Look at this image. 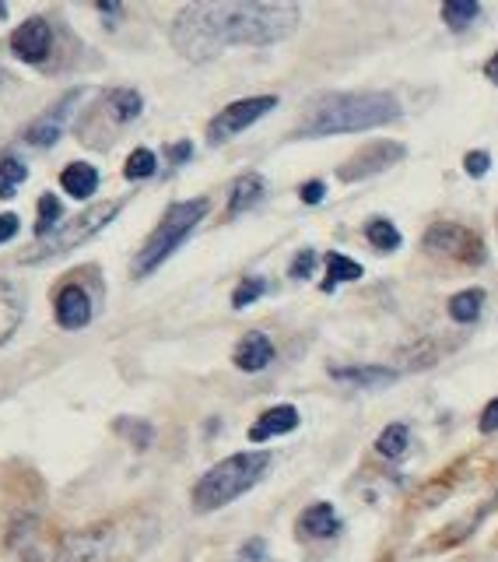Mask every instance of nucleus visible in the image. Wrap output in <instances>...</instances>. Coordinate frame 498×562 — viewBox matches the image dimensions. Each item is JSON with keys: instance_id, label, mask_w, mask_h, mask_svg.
<instances>
[{"instance_id": "obj_1", "label": "nucleus", "mask_w": 498, "mask_h": 562, "mask_svg": "<svg viewBox=\"0 0 498 562\" xmlns=\"http://www.w3.org/2000/svg\"><path fill=\"white\" fill-rule=\"evenodd\" d=\"M302 22L288 0H197L172 18V46L190 64H207L228 46H271L288 39Z\"/></svg>"}, {"instance_id": "obj_2", "label": "nucleus", "mask_w": 498, "mask_h": 562, "mask_svg": "<svg viewBox=\"0 0 498 562\" xmlns=\"http://www.w3.org/2000/svg\"><path fill=\"white\" fill-rule=\"evenodd\" d=\"M404 116L397 95L390 92H330L306 106L295 134L299 137H330V134H358L397 123Z\"/></svg>"}, {"instance_id": "obj_3", "label": "nucleus", "mask_w": 498, "mask_h": 562, "mask_svg": "<svg viewBox=\"0 0 498 562\" xmlns=\"http://www.w3.org/2000/svg\"><path fill=\"white\" fill-rule=\"evenodd\" d=\"M267 468H271V454L267 450H242L225 461H218L214 468H207L200 475V482L193 485V510L197 513H214L221 506L235 503L239 496H246L253 485L264 482Z\"/></svg>"}, {"instance_id": "obj_4", "label": "nucleus", "mask_w": 498, "mask_h": 562, "mask_svg": "<svg viewBox=\"0 0 498 562\" xmlns=\"http://www.w3.org/2000/svg\"><path fill=\"white\" fill-rule=\"evenodd\" d=\"M207 211H211V201H207V197H193V201L172 204V208L162 215V222H158V229L151 232V236L144 239L141 250H137V257H134L137 278H148L151 271H158V267L183 246V239L204 222Z\"/></svg>"}, {"instance_id": "obj_5", "label": "nucleus", "mask_w": 498, "mask_h": 562, "mask_svg": "<svg viewBox=\"0 0 498 562\" xmlns=\"http://www.w3.org/2000/svg\"><path fill=\"white\" fill-rule=\"evenodd\" d=\"M116 215H120V204L116 201L92 204V208L81 211V215L60 222L46 239H39V243L32 246V253H22V264H46V260H57V257H64V253L78 250L81 243H88L92 236H99V232L106 229Z\"/></svg>"}, {"instance_id": "obj_6", "label": "nucleus", "mask_w": 498, "mask_h": 562, "mask_svg": "<svg viewBox=\"0 0 498 562\" xmlns=\"http://www.w3.org/2000/svg\"><path fill=\"white\" fill-rule=\"evenodd\" d=\"M271 109H278V95H253V99H239L225 106L211 123H207V141L211 145H225L242 130H249L257 120H264Z\"/></svg>"}, {"instance_id": "obj_7", "label": "nucleus", "mask_w": 498, "mask_h": 562, "mask_svg": "<svg viewBox=\"0 0 498 562\" xmlns=\"http://www.w3.org/2000/svg\"><path fill=\"white\" fill-rule=\"evenodd\" d=\"M425 250L439 253V257L460 260V264H481L484 260V243L474 229L460 222H435L425 232Z\"/></svg>"}, {"instance_id": "obj_8", "label": "nucleus", "mask_w": 498, "mask_h": 562, "mask_svg": "<svg viewBox=\"0 0 498 562\" xmlns=\"http://www.w3.org/2000/svg\"><path fill=\"white\" fill-rule=\"evenodd\" d=\"M404 159H407V148L400 145V141H372V145L358 148V152L337 169V180L362 183V180H369V176L386 173V169L397 166V162H404Z\"/></svg>"}, {"instance_id": "obj_9", "label": "nucleus", "mask_w": 498, "mask_h": 562, "mask_svg": "<svg viewBox=\"0 0 498 562\" xmlns=\"http://www.w3.org/2000/svg\"><path fill=\"white\" fill-rule=\"evenodd\" d=\"M116 555V531L106 524L71 531L60 541L57 562H113Z\"/></svg>"}, {"instance_id": "obj_10", "label": "nucleus", "mask_w": 498, "mask_h": 562, "mask_svg": "<svg viewBox=\"0 0 498 562\" xmlns=\"http://www.w3.org/2000/svg\"><path fill=\"white\" fill-rule=\"evenodd\" d=\"M81 95H85V88H74V92H67L64 99L53 102L43 116H36V120L29 123L25 141H29L32 148H53L57 145L60 137H64V127H67V120H71L74 106L81 102Z\"/></svg>"}, {"instance_id": "obj_11", "label": "nucleus", "mask_w": 498, "mask_h": 562, "mask_svg": "<svg viewBox=\"0 0 498 562\" xmlns=\"http://www.w3.org/2000/svg\"><path fill=\"white\" fill-rule=\"evenodd\" d=\"M53 50V29L46 18H29L11 32V53L25 64H43Z\"/></svg>"}, {"instance_id": "obj_12", "label": "nucleus", "mask_w": 498, "mask_h": 562, "mask_svg": "<svg viewBox=\"0 0 498 562\" xmlns=\"http://www.w3.org/2000/svg\"><path fill=\"white\" fill-rule=\"evenodd\" d=\"M53 313H57V324L64 331H81L92 320V296L81 285H64L57 292V310Z\"/></svg>"}, {"instance_id": "obj_13", "label": "nucleus", "mask_w": 498, "mask_h": 562, "mask_svg": "<svg viewBox=\"0 0 498 562\" xmlns=\"http://www.w3.org/2000/svg\"><path fill=\"white\" fill-rule=\"evenodd\" d=\"M299 422H302L299 408H292V404H274V408H267L264 415L249 426V443H267V440H274V436L295 433Z\"/></svg>"}, {"instance_id": "obj_14", "label": "nucleus", "mask_w": 498, "mask_h": 562, "mask_svg": "<svg viewBox=\"0 0 498 562\" xmlns=\"http://www.w3.org/2000/svg\"><path fill=\"white\" fill-rule=\"evenodd\" d=\"M232 362H235V369H242V373H260V369H267L274 362L271 338L260 334V331H249L246 338L235 345Z\"/></svg>"}, {"instance_id": "obj_15", "label": "nucleus", "mask_w": 498, "mask_h": 562, "mask_svg": "<svg viewBox=\"0 0 498 562\" xmlns=\"http://www.w3.org/2000/svg\"><path fill=\"white\" fill-rule=\"evenodd\" d=\"M341 531V517L330 503H313L299 513V538L306 541H327Z\"/></svg>"}, {"instance_id": "obj_16", "label": "nucleus", "mask_w": 498, "mask_h": 562, "mask_svg": "<svg viewBox=\"0 0 498 562\" xmlns=\"http://www.w3.org/2000/svg\"><path fill=\"white\" fill-rule=\"evenodd\" d=\"M25 317V296L15 281L0 278V345H8Z\"/></svg>"}, {"instance_id": "obj_17", "label": "nucleus", "mask_w": 498, "mask_h": 562, "mask_svg": "<svg viewBox=\"0 0 498 562\" xmlns=\"http://www.w3.org/2000/svg\"><path fill=\"white\" fill-rule=\"evenodd\" d=\"M264 194H267L264 176H257V173L239 176V180L232 183V190H228V218H239V215H246L249 208H257V204L264 201Z\"/></svg>"}, {"instance_id": "obj_18", "label": "nucleus", "mask_w": 498, "mask_h": 562, "mask_svg": "<svg viewBox=\"0 0 498 562\" xmlns=\"http://www.w3.org/2000/svg\"><path fill=\"white\" fill-rule=\"evenodd\" d=\"M330 376L341 380V383H355V387H362V390H376V387H383V383L397 380V369H386V366H334L330 369Z\"/></svg>"}, {"instance_id": "obj_19", "label": "nucleus", "mask_w": 498, "mask_h": 562, "mask_svg": "<svg viewBox=\"0 0 498 562\" xmlns=\"http://www.w3.org/2000/svg\"><path fill=\"white\" fill-rule=\"evenodd\" d=\"M102 109H106L109 120L123 127V123H134L137 116H141L144 99H141V92H134V88H113V92H106Z\"/></svg>"}, {"instance_id": "obj_20", "label": "nucleus", "mask_w": 498, "mask_h": 562, "mask_svg": "<svg viewBox=\"0 0 498 562\" xmlns=\"http://www.w3.org/2000/svg\"><path fill=\"white\" fill-rule=\"evenodd\" d=\"M60 183H64V190L74 201H88V197L99 190V173H95V166H88V162H71V166L60 173Z\"/></svg>"}, {"instance_id": "obj_21", "label": "nucleus", "mask_w": 498, "mask_h": 562, "mask_svg": "<svg viewBox=\"0 0 498 562\" xmlns=\"http://www.w3.org/2000/svg\"><path fill=\"white\" fill-rule=\"evenodd\" d=\"M407 447H411V429L404 422H393V426H386L376 436V454L386 457V461H400L407 454Z\"/></svg>"}, {"instance_id": "obj_22", "label": "nucleus", "mask_w": 498, "mask_h": 562, "mask_svg": "<svg viewBox=\"0 0 498 562\" xmlns=\"http://www.w3.org/2000/svg\"><path fill=\"white\" fill-rule=\"evenodd\" d=\"M365 239H369V246H372V250H379V253H393L400 243H404L397 225H393L390 218H379V215L365 222Z\"/></svg>"}, {"instance_id": "obj_23", "label": "nucleus", "mask_w": 498, "mask_h": 562, "mask_svg": "<svg viewBox=\"0 0 498 562\" xmlns=\"http://www.w3.org/2000/svg\"><path fill=\"white\" fill-rule=\"evenodd\" d=\"M362 274L365 271L358 260L344 257V253H327V281H323V292H334L344 281H358Z\"/></svg>"}, {"instance_id": "obj_24", "label": "nucleus", "mask_w": 498, "mask_h": 562, "mask_svg": "<svg viewBox=\"0 0 498 562\" xmlns=\"http://www.w3.org/2000/svg\"><path fill=\"white\" fill-rule=\"evenodd\" d=\"M449 317L456 320V324H474L477 317H481V310H484V292L481 289H463V292H456L453 299H449Z\"/></svg>"}, {"instance_id": "obj_25", "label": "nucleus", "mask_w": 498, "mask_h": 562, "mask_svg": "<svg viewBox=\"0 0 498 562\" xmlns=\"http://www.w3.org/2000/svg\"><path fill=\"white\" fill-rule=\"evenodd\" d=\"M477 15H481V4H474V0H446L442 4V22L449 25V32L470 29Z\"/></svg>"}, {"instance_id": "obj_26", "label": "nucleus", "mask_w": 498, "mask_h": 562, "mask_svg": "<svg viewBox=\"0 0 498 562\" xmlns=\"http://www.w3.org/2000/svg\"><path fill=\"white\" fill-rule=\"evenodd\" d=\"M64 222V208L53 194L39 197V218H36V239H46L57 225Z\"/></svg>"}, {"instance_id": "obj_27", "label": "nucleus", "mask_w": 498, "mask_h": 562, "mask_svg": "<svg viewBox=\"0 0 498 562\" xmlns=\"http://www.w3.org/2000/svg\"><path fill=\"white\" fill-rule=\"evenodd\" d=\"M155 169H158L155 152H151V148H134V152L127 155V166H123V176L137 183V180H148V176H155Z\"/></svg>"}, {"instance_id": "obj_28", "label": "nucleus", "mask_w": 498, "mask_h": 562, "mask_svg": "<svg viewBox=\"0 0 498 562\" xmlns=\"http://www.w3.org/2000/svg\"><path fill=\"white\" fill-rule=\"evenodd\" d=\"M25 176H29V169L22 166L18 159H0V197H15V190L25 183Z\"/></svg>"}, {"instance_id": "obj_29", "label": "nucleus", "mask_w": 498, "mask_h": 562, "mask_svg": "<svg viewBox=\"0 0 498 562\" xmlns=\"http://www.w3.org/2000/svg\"><path fill=\"white\" fill-rule=\"evenodd\" d=\"M264 292H267V281L264 278H242L239 289L232 292V306H235V310H246V306L257 303Z\"/></svg>"}, {"instance_id": "obj_30", "label": "nucleus", "mask_w": 498, "mask_h": 562, "mask_svg": "<svg viewBox=\"0 0 498 562\" xmlns=\"http://www.w3.org/2000/svg\"><path fill=\"white\" fill-rule=\"evenodd\" d=\"M488 166H491L488 152H467V155H463V173L474 176V180H481V176L488 173Z\"/></svg>"}, {"instance_id": "obj_31", "label": "nucleus", "mask_w": 498, "mask_h": 562, "mask_svg": "<svg viewBox=\"0 0 498 562\" xmlns=\"http://www.w3.org/2000/svg\"><path fill=\"white\" fill-rule=\"evenodd\" d=\"M313 267H316V250H299V257L292 260L288 274H292L295 281H302V278H309V274H313Z\"/></svg>"}, {"instance_id": "obj_32", "label": "nucleus", "mask_w": 498, "mask_h": 562, "mask_svg": "<svg viewBox=\"0 0 498 562\" xmlns=\"http://www.w3.org/2000/svg\"><path fill=\"white\" fill-rule=\"evenodd\" d=\"M116 433H127L130 440H134V447H137V450H144V447H148V443H151V426H137V422H134V426H130L127 418H123V422H116Z\"/></svg>"}, {"instance_id": "obj_33", "label": "nucleus", "mask_w": 498, "mask_h": 562, "mask_svg": "<svg viewBox=\"0 0 498 562\" xmlns=\"http://www.w3.org/2000/svg\"><path fill=\"white\" fill-rule=\"evenodd\" d=\"M477 429H481L484 436L498 433V397H495V401H488V404H484L481 418H477Z\"/></svg>"}, {"instance_id": "obj_34", "label": "nucleus", "mask_w": 498, "mask_h": 562, "mask_svg": "<svg viewBox=\"0 0 498 562\" xmlns=\"http://www.w3.org/2000/svg\"><path fill=\"white\" fill-rule=\"evenodd\" d=\"M267 555V541L264 538H249L239 552V562H260Z\"/></svg>"}, {"instance_id": "obj_35", "label": "nucleus", "mask_w": 498, "mask_h": 562, "mask_svg": "<svg viewBox=\"0 0 498 562\" xmlns=\"http://www.w3.org/2000/svg\"><path fill=\"white\" fill-rule=\"evenodd\" d=\"M323 194H327V187H323V180H309V183H302V187H299L302 204H320V201H323Z\"/></svg>"}, {"instance_id": "obj_36", "label": "nucleus", "mask_w": 498, "mask_h": 562, "mask_svg": "<svg viewBox=\"0 0 498 562\" xmlns=\"http://www.w3.org/2000/svg\"><path fill=\"white\" fill-rule=\"evenodd\" d=\"M18 236V215H0V243Z\"/></svg>"}, {"instance_id": "obj_37", "label": "nucleus", "mask_w": 498, "mask_h": 562, "mask_svg": "<svg viewBox=\"0 0 498 562\" xmlns=\"http://www.w3.org/2000/svg\"><path fill=\"white\" fill-rule=\"evenodd\" d=\"M193 155V145L190 141H179V145H169V159H172V166H183L186 159Z\"/></svg>"}, {"instance_id": "obj_38", "label": "nucleus", "mask_w": 498, "mask_h": 562, "mask_svg": "<svg viewBox=\"0 0 498 562\" xmlns=\"http://www.w3.org/2000/svg\"><path fill=\"white\" fill-rule=\"evenodd\" d=\"M484 78L495 81V85H498V53H491L488 64H484Z\"/></svg>"}, {"instance_id": "obj_39", "label": "nucleus", "mask_w": 498, "mask_h": 562, "mask_svg": "<svg viewBox=\"0 0 498 562\" xmlns=\"http://www.w3.org/2000/svg\"><path fill=\"white\" fill-rule=\"evenodd\" d=\"M99 11H102V15H120V4H99Z\"/></svg>"}]
</instances>
